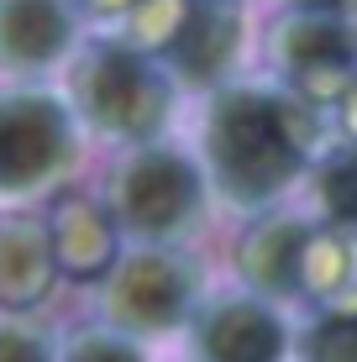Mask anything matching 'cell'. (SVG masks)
Here are the masks:
<instances>
[{
    "label": "cell",
    "instance_id": "30bf717a",
    "mask_svg": "<svg viewBox=\"0 0 357 362\" xmlns=\"http://www.w3.org/2000/svg\"><path fill=\"white\" fill-rule=\"evenodd\" d=\"M58 257L64 263H74L79 273H90V268H100L105 263V247H110V236H105V221L95 216L90 205H64V216H58Z\"/></svg>",
    "mask_w": 357,
    "mask_h": 362
},
{
    "label": "cell",
    "instance_id": "ba28073f",
    "mask_svg": "<svg viewBox=\"0 0 357 362\" xmlns=\"http://www.w3.org/2000/svg\"><path fill=\"white\" fill-rule=\"evenodd\" d=\"M231 42H237V16L226 6H194L184 16V27L174 32V58L184 74L194 79H211V74L231 58Z\"/></svg>",
    "mask_w": 357,
    "mask_h": 362
},
{
    "label": "cell",
    "instance_id": "9c48e42d",
    "mask_svg": "<svg viewBox=\"0 0 357 362\" xmlns=\"http://www.w3.org/2000/svg\"><path fill=\"white\" fill-rule=\"evenodd\" d=\"M47 289V242L27 221H0V299L32 305Z\"/></svg>",
    "mask_w": 357,
    "mask_h": 362
},
{
    "label": "cell",
    "instance_id": "9a60e30c",
    "mask_svg": "<svg viewBox=\"0 0 357 362\" xmlns=\"http://www.w3.org/2000/svg\"><path fill=\"white\" fill-rule=\"evenodd\" d=\"M69 362H137V352H131V346H121V341H100V336H95V341H79V346H74Z\"/></svg>",
    "mask_w": 357,
    "mask_h": 362
},
{
    "label": "cell",
    "instance_id": "7c38bea8",
    "mask_svg": "<svg viewBox=\"0 0 357 362\" xmlns=\"http://www.w3.org/2000/svg\"><path fill=\"white\" fill-rule=\"evenodd\" d=\"M305 357L310 362H357V315L321 320L305 336Z\"/></svg>",
    "mask_w": 357,
    "mask_h": 362
},
{
    "label": "cell",
    "instance_id": "8992f818",
    "mask_svg": "<svg viewBox=\"0 0 357 362\" xmlns=\"http://www.w3.org/2000/svg\"><path fill=\"white\" fill-rule=\"evenodd\" d=\"M69 42V11L58 0H0V64L37 69Z\"/></svg>",
    "mask_w": 357,
    "mask_h": 362
},
{
    "label": "cell",
    "instance_id": "5bb4252c",
    "mask_svg": "<svg viewBox=\"0 0 357 362\" xmlns=\"http://www.w3.org/2000/svg\"><path fill=\"white\" fill-rule=\"evenodd\" d=\"M0 362H47V352L27 331H0Z\"/></svg>",
    "mask_w": 357,
    "mask_h": 362
},
{
    "label": "cell",
    "instance_id": "8fae6325",
    "mask_svg": "<svg viewBox=\"0 0 357 362\" xmlns=\"http://www.w3.org/2000/svg\"><path fill=\"white\" fill-rule=\"evenodd\" d=\"M289 37L294 42L284 47V53L294 58V64H341V58L352 53L347 32L331 27V21H305V27H294Z\"/></svg>",
    "mask_w": 357,
    "mask_h": 362
},
{
    "label": "cell",
    "instance_id": "4fadbf2b",
    "mask_svg": "<svg viewBox=\"0 0 357 362\" xmlns=\"http://www.w3.org/2000/svg\"><path fill=\"white\" fill-rule=\"evenodd\" d=\"M321 194H326V205L336 210V216L357 221V163H331L326 179H321Z\"/></svg>",
    "mask_w": 357,
    "mask_h": 362
},
{
    "label": "cell",
    "instance_id": "7a4b0ae2",
    "mask_svg": "<svg viewBox=\"0 0 357 362\" xmlns=\"http://www.w3.org/2000/svg\"><path fill=\"white\" fill-rule=\"evenodd\" d=\"M79 100H84V116H90L95 127L121 132V136H147L168 116L163 79H158L137 53H121V47H105V53H95L90 64H84Z\"/></svg>",
    "mask_w": 357,
    "mask_h": 362
},
{
    "label": "cell",
    "instance_id": "3957f363",
    "mask_svg": "<svg viewBox=\"0 0 357 362\" xmlns=\"http://www.w3.org/2000/svg\"><path fill=\"white\" fill-rule=\"evenodd\" d=\"M69 158V116L47 95H0V189H32Z\"/></svg>",
    "mask_w": 357,
    "mask_h": 362
},
{
    "label": "cell",
    "instance_id": "6da1fadb",
    "mask_svg": "<svg viewBox=\"0 0 357 362\" xmlns=\"http://www.w3.org/2000/svg\"><path fill=\"white\" fill-rule=\"evenodd\" d=\"M211 163L226 194L237 199L274 194L300 163L284 110L263 95H226L211 116Z\"/></svg>",
    "mask_w": 357,
    "mask_h": 362
},
{
    "label": "cell",
    "instance_id": "2e32d148",
    "mask_svg": "<svg viewBox=\"0 0 357 362\" xmlns=\"http://www.w3.org/2000/svg\"><path fill=\"white\" fill-rule=\"evenodd\" d=\"M305 6H315V11H321V6H336V0H305Z\"/></svg>",
    "mask_w": 357,
    "mask_h": 362
},
{
    "label": "cell",
    "instance_id": "52a82bcc",
    "mask_svg": "<svg viewBox=\"0 0 357 362\" xmlns=\"http://www.w3.org/2000/svg\"><path fill=\"white\" fill-rule=\"evenodd\" d=\"M110 305L131 326H168L184 310V273L168 257H137V263L121 268Z\"/></svg>",
    "mask_w": 357,
    "mask_h": 362
},
{
    "label": "cell",
    "instance_id": "5b68a950",
    "mask_svg": "<svg viewBox=\"0 0 357 362\" xmlns=\"http://www.w3.org/2000/svg\"><path fill=\"white\" fill-rule=\"evenodd\" d=\"M284 331L257 305H216L200 326V357L205 362H279Z\"/></svg>",
    "mask_w": 357,
    "mask_h": 362
},
{
    "label": "cell",
    "instance_id": "277c9868",
    "mask_svg": "<svg viewBox=\"0 0 357 362\" xmlns=\"http://www.w3.org/2000/svg\"><path fill=\"white\" fill-rule=\"evenodd\" d=\"M194 194H200V179L194 168L174 153H147L137 158L116 184V205H121V221L131 231H179L194 210Z\"/></svg>",
    "mask_w": 357,
    "mask_h": 362
}]
</instances>
